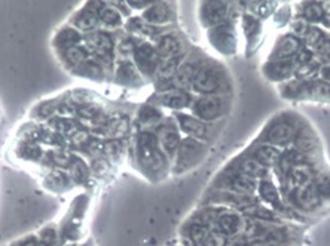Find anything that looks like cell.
I'll use <instances>...</instances> for the list:
<instances>
[{
  "instance_id": "cell-21",
  "label": "cell",
  "mask_w": 330,
  "mask_h": 246,
  "mask_svg": "<svg viewBox=\"0 0 330 246\" xmlns=\"http://www.w3.org/2000/svg\"><path fill=\"white\" fill-rule=\"evenodd\" d=\"M219 228L223 234H234L240 228V218L234 214H225L219 218Z\"/></svg>"
},
{
  "instance_id": "cell-12",
  "label": "cell",
  "mask_w": 330,
  "mask_h": 246,
  "mask_svg": "<svg viewBox=\"0 0 330 246\" xmlns=\"http://www.w3.org/2000/svg\"><path fill=\"white\" fill-rule=\"evenodd\" d=\"M145 20L150 24H164L171 20L170 8L165 3H153L145 12Z\"/></svg>"
},
{
  "instance_id": "cell-7",
  "label": "cell",
  "mask_w": 330,
  "mask_h": 246,
  "mask_svg": "<svg viewBox=\"0 0 330 246\" xmlns=\"http://www.w3.org/2000/svg\"><path fill=\"white\" fill-rule=\"evenodd\" d=\"M192 239L196 246H225V237L222 234L208 231L204 227H195L192 230Z\"/></svg>"
},
{
  "instance_id": "cell-39",
  "label": "cell",
  "mask_w": 330,
  "mask_h": 246,
  "mask_svg": "<svg viewBox=\"0 0 330 246\" xmlns=\"http://www.w3.org/2000/svg\"><path fill=\"white\" fill-rule=\"evenodd\" d=\"M22 246H42V243L38 240H27Z\"/></svg>"
},
{
  "instance_id": "cell-10",
  "label": "cell",
  "mask_w": 330,
  "mask_h": 246,
  "mask_svg": "<svg viewBox=\"0 0 330 246\" xmlns=\"http://www.w3.org/2000/svg\"><path fill=\"white\" fill-rule=\"evenodd\" d=\"M159 143L165 151L171 156L179 150L180 145V137L174 126H164L159 131Z\"/></svg>"
},
{
  "instance_id": "cell-14",
  "label": "cell",
  "mask_w": 330,
  "mask_h": 246,
  "mask_svg": "<svg viewBox=\"0 0 330 246\" xmlns=\"http://www.w3.org/2000/svg\"><path fill=\"white\" fill-rule=\"evenodd\" d=\"M159 103L165 105V107H170V108H185L186 105L189 104V97L187 94H185L183 91L180 89H174V91H168L161 95L159 98Z\"/></svg>"
},
{
  "instance_id": "cell-4",
  "label": "cell",
  "mask_w": 330,
  "mask_h": 246,
  "mask_svg": "<svg viewBox=\"0 0 330 246\" xmlns=\"http://www.w3.org/2000/svg\"><path fill=\"white\" fill-rule=\"evenodd\" d=\"M140 159L150 169H159V166L164 162L162 154L159 153L153 137H150V135H143L142 137V141H140Z\"/></svg>"
},
{
  "instance_id": "cell-36",
  "label": "cell",
  "mask_w": 330,
  "mask_h": 246,
  "mask_svg": "<svg viewBox=\"0 0 330 246\" xmlns=\"http://www.w3.org/2000/svg\"><path fill=\"white\" fill-rule=\"evenodd\" d=\"M321 37V31L320 30H311L308 31V36H307V40L310 45H317L318 39Z\"/></svg>"
},
{
  "instance_id": "cell-8",
  "label": "cell",
  "mask_w": 330,
  "mask_h": 246,
  "mask_svg": "<svg viewBox=\"0 0 330 246\" xmlns=\"http://www.w3.org/2000/svg\"><path fill=\"white\" fill-rule=\"evenodd\" d=\"M268 141L275 145H284L289 144L290 140L293 138V129L289 123H275L274 126H271L267 135Z\"/></svg>"
},
{
  "instance_id": "cell-37",
  "label": "cell",
  "mask_w": 330,
  "mask_h": 246,
  "mask_svg": "<svg viewBox=\"0 0 330 246\" xmlns=\"http://www.w3.org/2000/svg\"><path fill=\"white\" fill-rule=\"evenodd\" d=\"M293 28H294V31H298V33H305V31H307V22L302 20L296 21Z\"/></svg>"
},
{
  "instance_id": "cell-16",
  "label": "cell",
  "mask_w": 330,
  "mask_h": 246,
  "mask_svg": "<svg viewBox=\"0 0 330 246\" xmlns=\"http://www.w3.org/2000/svg\"><path fill=\"white\" fill-rule=\"evenodd\" d=\"M196 67L193 64H185L180 68H177V71L174 73V85L176 88H187L189 85H192L193 77L196 74Z\"/></svg>"
},
{
  "instance_id": "cell-17",
  "label": "cell",
  "mask_w": 330,
  "mask_h": 246,
  "mask_svg": "<svg viewBox=\"0 0 330 246\" xmlns=\"http://www.w3.org/2000/svg\"><path fill=\"white\" fill-rule=\"evenodd\" d=\"M98 14H100V12H97V9H94V8H91V6H86L82 12H81V15L75 21L76 27H78L79 30H83V31L92 30V28L95 27V24H97Z\"/></svg>"
},
{
  "instance_id": "cell-20",
  "label": "cell",
  "mask_w": 330,
  "mask_h": 246,
  "mask_svg": "<svg viewBox=\"0 0 330 246\" xmlns=\"http://www.w3.org/2000/svg\"><path fill=\"white\" fill-rule=\"evenodd\" d=\"M311 178L310 168L304 166V165H296L291 168L290 171V181L296 187H301L304 184H308V180Z\"/></svg>"
},
{
  "instance_id": "cell-38",
  "label": "cell",
  "mask_w": 330,
  "mask_h": 246,
  "mask_svg": "<svg viewBox=\"0 0 330 246\" xmlns=\"http://www.w3.org/2000/svg\"><path fill=\"white\" fill-rule=\"evenodd\" d=\"M321 77L324 79V80H327L330 83V65L329 67H324V68H321Z\"/></svg>"
},
{
  "instance_id": "cell-27",
  "label": "cell",
  "mask_w": 330,
  "mask_h": 246,
  "mask_svg": "<svg viewBox=\"0 0 330 246\" xmlns=\"http://www.w3.org/2000/svg\"><path fill=\"white\" fill-rule=\"evenodd\" d=\"M260 194H262V197L269 202V203H278L280 202V199H278V193H277V188L274 187V184H271L268 181H263L262 184H260Z\"/></svg>"
},
{
  "instance_id": "cell-29",
  "label": "cell",
  "mask_w": 330,
  "mask_h": 246,
  "mask_svg": "<svg viewBox=\"0 0 330 246\" xmlns=\"http://www.w3.org/2000/svg\"><path fill=\"white\" fill-rule=\"evenodd\" d=\"M291 71V64L289 61H278L272 64L271 74H274V79H281L286 77Z\"/></svg>"
},
{
  "instance_id": "cell-35",
  "label": "cell",
  "mask_w": 330,
  "mask_h": 246,
  "mask_svg": "<svg viewBox=\"0 0 330 246\" xmlns=\"http://www.w3.org/2000/svg\"><path fill=\"white\" fill-rule=\"evenodd\" d=\"M42 239H43V243H45V245H54V242H55V233H54L52 230L46 228V230L42 233Z\"/></svg>"
},
{
  "instance_id": "cell-11",
  "label": "cell",
  "mask_w": 330,
  "mask_h": 246,
  "mask_svg": "<svg viewBox=\"0 0 330 246\" xmlns=\"http://www.w3.org/2000/svg\"><path fill=\"white\" fill-rule=\"evenodd\" d=\"M86 43H88V46L97 55H102V57H106V54H110L112 49H113V42L104 33H94V34H91L86 39Z\"/></svg>"
},
{
  "instance_id": "cell-13",
  "label": "cell",
  "mask_w": 330,
  "mask_h": 246,
  "mask_svg": "<svg viewBox=\"0 0 330 246\" xmlns=\"http://www.w3.org/2000/svg\"><path fill=\"white\" fill-rule=\"evenodd\" d=\"M180 49H182V45L176 37L165 36L158 43L156 52H158L159 57H162L165 60H171V58H176L180 54Z\"/></svg>"
},
{
  "instance_id": "cell-23",
  "label": "cell",
  "mask_w": 330,
  "mask_h": 246,
  "mask_svg": "<svg viewBox=\"0 0 330 246\" xmlns=\"http://www.w3.org/2000/svg\"><path fill=\"white\" fill-rule=\"evenodd\" d=\"M81 39V36H79V33L76 31V30H73V28H65V30H62L61 33L58 34V37H57V43L62 46V48H65V49H69V48H73L78 42Z\"/></svg>"
},
{
  "instance_id": "cell-24",
  "label": "cell",
  "mask_w": 330,
  "mask_h": 246,
  "mask_svg": "<svg viewBox=\"0 0 330 246\" xmlns=\"http://www.w3.org/2000/svg\"><path fill=\"white\" fill-rule=\"evenodd\" d=\"M241 171L244 175H247L250 178H257L263 175V165L259 163L256 159H247L241 165Z\"/></svg>"
},
{
  "instance_id": "cell-19",
  "label": "cell",
  "mask_w": 330,
  "mask_h": 246,
  "mask_svg": "<svg viewBox=\"0 0 330 246\" xmlns=\"http://www.w3.org/2000/svg\"><path fill=\"white\" fill-rule=\"evenodd\" d=\"M254 157L260 165H274L280 160V151L274 147H260Z\"/></svg>"
},
{
  "instance_id": "cell-5",
  "label": "cell",
  "mask_w": 330,
  "mask_h": 246,
  "mask_svg": "<svg viewBox=\"0 0 330 246\" xmlns=\"http://www.w3.org/2000/svg\"><path fill=\"white\" fill-rule=\"evenodd\" d=\"M294 200L301 208L311 211V209L317 208L320 203V193L315 188V185L304 184L298 187V190L294 193Z\"/></svg>"
},
{
  "instance_id": "cell-18",
  "label": "cell",
  "mask_w": 330,
  "mask_h": 246,
  "mask_svg": "<svg viewBox=\"0 0 330 246\" xmlns=\"http://www.w3.org/2000/svg\"><path fill=\"white\" fill-rule=\"evenodd\" d=\"M206 17L213 24H217V22L223 21L225 17H226V5H223L222 2H214V3L207 5Z\"/></svg>"
},
{
  "instance_id": "cell-3",
  "label": "cell",
  "mask_w": 330,
  "mask_h": 246,
  "mask_svg": "<svg viewBox=\"0 0 330 246\" xmlns=\"http://www.w3.org/2000/svg\"><path fill=\"white\" fill-rule=\"evenodd\" d=\"M193 89L201 94H213L219 89L220 85V73L214 65H204L196 70L193 77Z\"/></svg>"
},
{
  "instance_id": "cell-9",
  "label": "cell",
  "mask_w": 330,
  "mask_h": 246,
  "mask_svg": "<svg viewBox=\"0 0 330 246\" xmlns=\"http://www.w3.org/2000/svg\"><path fill=\"white\" fill-rule=\"evenodd\" d=\"M180 128L185 131L187 135L195 137V138H204L207 135V128L204 122H201L196 117H190V116H185V114H179L177 116Z\"/></svg>"
},
{
  "instance_id": "cell-15",
  "label": "cell",
  "mask_w": 330,
  "mask_h": 246,
  "mask_svg": "<svg viewBox=\"0 0 330 246\" xmlns=\"http://www.w3.org/2000/svg\"><path fill=\"white\" fill-rule=\"evenodd\" d=\"M299 46H301V43H299L298 37H293V36L281 37V40L278 42L275 46V57L277 58H289L299 51Z\"/></svg>"
},
{
  "instance_id": "cell-30",
  "label": "cell",
  "mask_w": 330,
  "mask_h": 246,
  "mask_svg": "<svg viewBox=\"0 0 330 246\" xmlns=\"http://www.w3.org/2000/svg\"><path fill=\"white\" fill-rule=\"evenodd\" d=\"M159 117H161V114L155 108H145L140 113V120H142L140 123H143L145 126H150V125H155L158 122Z\"/></svg>"
},
{
  "instance_id": "cell-32",
  "label": "cell",
  "mask_w": 330,
  "mask_h": 246,
  "mask_svg": "<svg viewBox=\"0 0 330 246\" xmlns=\"http://www.w3.org/2000/svg\"><path fill=\"white\" fill-rule=\"evenodd\" d=\"M321 17H323V9L320 5H317V3L307 5V8H305V18L307 20L317 22V21L321 20Z\"/></svg>"
},
{
  "instance_id": "cell-2",
  "label": "cell",
  "mask_w": 330,
  "mask_h": 246,
  "mask_svg": "<svg viewBox=\"0 0 330 246\" xmlns=\"http://www.w3.org/2000/svg\"><path fill=\"white\" fill-rule=\"evenodd\" d=\"M204 156V145L196 141L195 138H186L179 145V159L176 163V169L186 171L198 163L201 157Z\"/></svg>"
},
{
  "instance_id": "cell-34",
  "label": "cell",
  "mask_w": 330,
  "mask_h": 246,
  "mask_svg": "<svg viewBox=\"0 0 330 246\" xmlns=\"http://www.w3.org/2000/svg\"><path fill=\"white\" fill-rule=\"evenodd\" d=\"M315 188L318 190L320 196H327L330 197V178L329 177H321L318 180V183L315 185Z\"/></svg>"
},
{
  "instance_id": "cell-28",
  "label": "cell",
  "mask_w": 330,
  "mask_h": 246,
  "mask_svg": "<svg viewBox=\"0 0 330 246\" xmlns=\"http://www.w3.org/2000/svg\"><path fill=\"white\" fill-rule=\"evenodd\" d=\"M315 147V140L312 138L311 134L302 132L298 138H296V148L301 151H311Z\"/></svg>"
},
{
  "instance_id": "cell-31",
  "label": "cell",
  "mask_w": 330,
  "mask_h": 246,
  "mask_svg": "<svg viewBox=\"0 0 330 246\" xmlns=\"http://www.w3.org/2000/svg\"><path fill=\"white\" fill-rule=\"evenodd\" d=\"M70 175L78 183H81V181H83L86 178V169H85L82 162H79V160H76L73 163L70 162Z\"/></svg>"
},
{
  "instance_id": "cell-22",
  "label": "cell",
  "mask_w": 330,
  "mask_h": 246,
  "mask_svg": "<svg viewBox=\"0 0 330 246\" xmlns=\"http://www.w3.org/2000/svg\"><path fill=\"white\" fill-rule=\"evenodd\" d=\"M98 18H100V21L103 22L106 27H110V28L118 27V25L121 24V21H122L121 14H119L115 8H110V6L103 8V9L100 11Z\"/></svg>"
},
{
  "instance_id": "cell-1",
  "label": "cell",
  "mask_w": 330,
  "mask_h": 246,
  "mask_svg": "<svg viewBox=\"0 0 330 246\" xmlns=\"http://www.w3.org/2000/svg\"><path fill=\"white\" fill-rule=\"evenodd\" d=\"M227 101L219 95H208L200 98L193 105V113L200 120H214L227 111Z\"/></svg>"
},
{
  "instance_id": "cell-26",
  "label": "cell",
  "mask_w": 330,
  "mask_h": 246,
  "mask_svg": "<svg viewBox=\"0 0 330 246\" xmlns=\"http://www.w3.org/2000/svg\"><path fill=\"white\" fill-rule=\"evenodd\" d=\"M85 58H86V51L79 46H73V48L65 49V60L73 65L85 62Z\"/></svg>"
},
{
  "instance_id": "cell-6",
  "label": "cell",
  "mask_w": 330,
  "mask_h": 246,
  "mask_svg": "<svg viewBox=\"0 0 330 246\" xmlns=\"http://www.w3.org/2000/svg\"><path fill=\"white\" fill-rule=\"evenodd\" d=\"M158 52L149 45V43H143L140 48L136 49V61L139 64L140 70L146 73V74H150L158 62Z\"/></svg>"
},
{
  "instance_id": "cell-25",
  "label": "cell",
  "mask_w": 330,
  "mask_h": 246,
  "mask_svg": "<svg viewBox=\"0 0 330 246\" xmlns=\"http://www.w3.org/2000/svg\"><path fill=\"white\" fill-rule=\"evenodd\" d=\"M234 187L237 188V191H241V193H251L254 188H256V183H254V178H250L247 175H238L234 178Z\"/></svg>"
},
{
  "instance_id": "cell-33",
  "label": "cell",
  "mask_w": 330,
  "mask_h": 246,
  "mask_svg": "<svg viewBox=\"0 0 330 246\" xmlns=\"http://www.w3.org/2000/svg\"><path fill=\"white\" fill-rule=\"evenodd\" d=\"M118 74H119V77H125V82L126 83H128V79H129V82H133V80L137 79V71H136V68H134L133 65H129V64L122 65V67L119 68Z\"/></svg>"
}]
</instances>
